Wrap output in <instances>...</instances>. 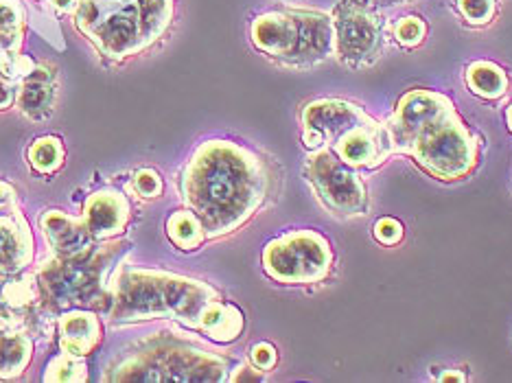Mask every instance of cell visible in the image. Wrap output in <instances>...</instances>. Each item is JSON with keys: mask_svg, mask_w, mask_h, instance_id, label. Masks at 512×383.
<instances>
[{"mask_svg": "<svg viewBox=\"0 0 512 383\" xmlns=\"http://www.w3.org/2000/svg\"><path fill=\"white\" fill-rule=\"evenodd\" d=\"M407 156H412L416 165L432 178L456 182L467 178L477 167L480 147L458 110L451 108L416 136Z\"/></svg>", "mask_w": 512, "mask_h": 383, "instance_id": "cell-5", "label": "cell"}, {"mask_svg": "<svg viewBox=\"0 0 512 383\" xmlns=\"http://www.w3.org/2000/svg\"><path fill=\"white\" fill-rule=\"evenodd\" d=\"M250 357H252V364H254L256 368L265 370V373H267V370L276 368V364H278V351H276V348H274L270 342L254 344L252 351H250Z\"/></svg>", "mask_w": 512, "mask_h": 383, "instance_id": "cell-32", "label": "cell"}, {"mask_svg": "<svg viewBox=\"0 0 512 383\" xmlns=\"http://www.w3.org/2000/svg\"><path fill=\"white\" fill-rule=\"evenodd\" d=\"M252 44L287 66H316L335 53L333 22L322 11H267L252 22Z\"/></svg>", "mask_w": 512, "mask_h": 383, "instance_id": "cell-4", "label": "cell"}, {"mask_svg": "<svg viewBox=\"0 0 512 383\" xmlns=\"http://www.w3.org/2000/svg\"><path fill=\"white\" fill-rule=\"evenodd\" d=\"M81 219L95 239H112L125 230L130 219V204L121 193L99 191L88 197Z\"/></svg>", "mask_w": 512, "mask_h": 383, "instance_id": "cell-15", "label": "cell"}, {"mask_svg": "<svg viewBox=\"0 0 512 383\" xmlns=\"http://www.w3.org/2000/svg\"><path fill=\"white\" fill-rule=\"evenodd\" d=\"M33 66H36V62L20 53L0 55V75L14 81V84H20V81L33 71Z\"/></svg>", "mask_w": 512, "mask_h": 383, "instance_id": "cell-29", "label": "cell"}, {"mask_svg": "<svg viewBox=\"0 0 512 383\" xmlns=\"http://www.w3.org/2000/svg\"><path fill=\"white\" fill-rule=\"evenodd\" d=\"M467 86L473 95L486 101H495L506 95L508 75L502 66L480 60L467 68Z\"/></svg>", "mask_w": 512, "mask_h": 383, "instance_id": "cell-20", "label": "cell"}, {"mask_svg": "<svg viewBox=\"0 0 512 383\" xmlns=\"http://www.w3.org/2000/svg\"><path fill=\"white\" fill-rule=\"evenodd\" d=\"M458 11L473 27H484L497 14V0H458Z\"/></svg>", "mask_w": 512, "mask_h": 383, "instance_id": "cell-27", "label": "cell"}, {"mask_svg": "<svg viewBox=\"0 0 512 383\" xmlns=\"http://www.w3.org/2000/svg\"><path fill=\"white\" fill-rule=\"evenodd\" d=\"M103 259L84 257L62 259L49 263L42 270V285L49 289V294L57 300V305L71 307L86 303L95 296L101 278Z\"/></svg>", "mask_w": 512, "mask_h": 383, "instance_id": "cell-12", "label": "cell"}, {"mask_svg": "<svg viewBox=\"0 0 512 383\" xmlns=\"http://www.w3.org/2000/svg\"><path fill=\"white\" fill-rule=\"evenodd\" d=\"M132 189L136 195L145 197V200H154V197L162 195V189H165V184H162L160 173L154 169H141L134 173L132 178Z\"/></svg>", "mask_w": 512, "mask_h": 383, "instance_id": "cell-30", "label": "cell"}, {"mask_svg": "<svg viewBox=\"0 0 512 383\" xmlns=\"http://www.w3.org/2000/svg\"><path fill=\"white\" fill-rule=\"evenodd\" d=\"M333 250L316 230H294L272 239L263 250V270L283 285H313L329 276Z\"/></svg>", "mask_w": 512, "mask_h": 383, "instance_id": "cell-6", "label": "cell"}, {"mask_svg": "<svg viewBox=\"0 0 512 383\" xmlns=\"http://www.w3.org/2000/svg\"><path fill=\"white\" fill-rule=\"evenodd\" d=\"M31 167L40 173H53L62 167L64 162V145L60 138L44 136L29 147Z\"/></svg>", "mask_w": 512, "mask_h": 383, "instance_id": "cell-24", "label": "cell"}, {"mask_svg": "<svg viewBox=\"0 0 512 383\" xmlns=\"http://www.w3.org/2000/svg\"><path fill=\"white\" fill-rule=\"evenodd\" d=\"M14 204H16L14 187H9L7 182L0 180V211H5V208H11Z\"/></svg>", "mask_w": 512, "mask_h": 383, "instance_id": "cell-35", "label": "cell"}, {"mask_svg": "<svg viewBox=\"0 0 512 383\" xmlns=\"http://www.w3.org/2000/svg\"><path fill=\"white\" fill-rule=\"evenodd\" d=\"M40 228L46 241L62 259L84 257L92 250V241H95L84 219H75L62 211H46L40 217Z\"/></svg>", "mask_w": 512, "mask_h": 383, "instance_id": "cell-14", "label": "cell"}, {"mask_svg": "<svg viewBox=\"0 0 512 383\" xmlns=\"http://www.w3.org/2000/svg\"><path fill=\"white\" fill-rule=\"evenodd\" d=\"M217 298L219 294L211 285L195 278L130 270L116 283L112 318L116 322L178 320L186 327L197 329L202 311Z\"/></svg>", "mask_w": 512, "mask_h": 383, "instance_id": "cell-3", "label": "cell"}, {"mask_svg": "<svg viewBox=\"0 0 512 383\" xmlns=\"http://www.w3.org/2000/svg\"><path fill=\"white\" fill-rule=\"evenodd\" d=\"M55 73L49 66H33V71L20 81L16 97L18 110L29 119H46L55 106Z\"/></svg>", "mask_w": 512, "mask_h": 383, "instance_id": "cell-17", "label": "cell"}, {"mask_svg": "<svg viewBox=\"0 0 512 383\" xmlns=\"http://www.w3.org/2000/svg\"><path fill=\"white\" fill-rule=\"evenodd\" d=\"M33 346L22 335H0V379H14L25 373Z\"/></svg>", "mask_w": 512, "mask_h": 383, "instance_id": "cell-21", "label": "cell"}, {"mask_svg": "<svg viewBox=\"0 0 512 383\" xmlns=\"http://www.w3.org/2000/svg\"><path fill=\"white\" fill-rule=\"evenodd\" d=\"M333 152L355 169H377L394 152V143L388 127L370 119L337 138Z\"/></svg>", "mask_w": 512, "mask_h": 383, "instance_id": "cell-13", "label": "cell"}, {"mask_svg": "<svg viewBox=\"0 0 512 383\" xmlns=\"http://www.w3.org/2000/svg\"><path fill=\"white\" fill-rule=\"evenodd\" d=\"M377 5L381 7H394V5H403V3H410V0H375Z\"/></svg>", "mask_w": 512, "mask_h": 383, "instance_id": "cell-39", "label": "cell"}, {"mask_svg": "<svg viewBox=\"0 0 512 383\" xmlns=\"http://www.w3.org/2000/svg\"><path fill=\"white\" fill-rule=\"evenodd\" d=\"M230 381H263L265 377L261 375V368H252V366H239L235 373L228 377Z\"/></svg>", "mask_w": 512, "mask_h": 383, "instance_id": "cell-34", "label": "cell"}, {"mask_svg": "<svg viewBox=\"0 0 512 383\" xmlns=\"http://www.w3.org/2000/svg\"><path fill=\"white\" fill-rule=\"evenodd\" d=\"M335 55L348 68H368L379 60L383 27L379 16L364 0H340L333 9Z\"/></svg>", "mask_w": 512, "mask_h": 383, "instance_id": "cell-9", "label": "cell"}, {"mask_svg": "<svg viewBox=\"0 0 512 383\" xmlns=\"http://www.w3.org/2000/svg\"><path fill=\"white\" fill-rule=\"evenodd\" d=\"M38 287L31 278H9L0 285V303L9 309H25L36 303Z\"/></svg>", "mask_w": 512, "mask_h": 383, "instance_id": "cell-25", "label": "cell"}, {"mask_svg": "<svg viewBox=\"0 0 512 383\" xmlns=\"http://www.w3.org/2000/svg\"><path fill=\"white\" fill-rule=\"evenodd\" d=\"M243 324H246V320H243L241 309L230 303H221L217 298L213 303H208L206 309L202 311L197 329H200L204 335H208L213 342L228 344L239 338L243 331Z\"/></svg>", "mask_w": 512, "mask_h": 383, "instance_id": "cell-19", "label": "cell"}, {"mask_svg": "<svg viewBox=\"0 0 512 383\" xmlns=\"http://www.w3.org/2000/svg\"><path fill=\"white\" fill-rule=\"evenodd\" d=\"M33 237L18 215H0V283L33 261Z\"/></svg>", "mask_w": 512, "mask_h": 383, "instance_id": "cell-16", "label": "cell"}, {"mask_svg": "<svg viewBox=\"0 0 512 383\" xmlns=\"http://www.w3.org/2000/svg\"><path fill=\"white\" fill-rule=\"evenodd\" d=\"M180 189L206 237L217 239L239 230L263 206L270 171L248 147L215 138L197 147L186 162Z\"/></svg>", "mask_w": 512, "mask_h": 383, "instance_id": "cell-1", "label": "cell"}, {"mask_svg": "<svg viewBox=\"0 0 512 383\" xmlns=\"http://www.w3.org/2000/svg\"><path fill=\"white\" fill-rule=\"evenodd\" d=\"M25 36V11L18 0H0V55L18 53Z\"/></svg>", "mask_w": 512, "mask_h": 383, "instance_id": "cell-23", "label": "cell"}, {"mask_svg": "<svg viewBox=\"0 0 512 383\" xmlns=\"http://www.w3.org/2000/svg\"><path fill=\"white\" fill-rule=\"evenodd\" d=\"M88 379V368L84 357L73 355V353H62L57 355L53 362L46 366L44 381H86Z\"/></svg>", "mask_w": 512, "mask_h": 383, "instance_id": "cell-26", "label": "cell"}, {"mask_svg": "<svg viewBox=\"0 0 512 383\" xmlns=\"http://www.w3.org/2000/svg\"><path fill=\"white\" fill-rule=\"evenodd\" d=\"M51 3H53V7L57 11H62V14H66V11H75L77 9L79 0H51Z\"/></svg>", "mask_w": 512, "mask_h": 383, "instance_id": "cell-36", "label": "cell"}, {"mask_svg": "<svg viewBox=\"0 0 512 383\" xmlns=\"http://www.w3.org/2000/svg\"><path fill=\"white\" fill-rule=\"evenodd\" d=\"M372 235L381 243V246H399L405 237V228L399 222V219L394 217H381L379 222L375 224V230H372Z\"/></svg>", "mask_w": 512, "mask_h": 383, "instance_id": "cell-31", "label": "cell"}, {"mask_svg": "<svg viewBox=\"0 0 512 383\" xmlns=\"http://www.w3.org/2000/svg\"><path fill=\"white\" fill-rule=\"evenodd\" d=\"M427 38V25L425 20H421L418 16H407L401 18L397 25H394V40H397L401 46H418Z\"/></svg>", "mask_w": 512, "mask_h": 383, "instance_id": "cell-28", "label": "cell"}, {"mask_svg": "<svg viewBox=\"0 0 512 383\" xmlns=\"http://www.w3.org/2000/svg\"><path fill=\"white\" fill-rule=\"evenodd\" d=\"M11 324H14V322L9 320L7 313H5V311H0V333H3V331H9V329H11Z\"/></svg>", "mask_w": 512, "mask_h": 383, "instance_id": "cell-38", "label": "cell"}, {"mask_svg": "<svg viewBox=\"0 0 512 383\" xmlns=\"http://www.w3.org/2000/svg\"><path fill=\"white\" fill-rule=\"evenodd\" d=\"M305 176L313 193L335 217H362L368 213V191L355 167L322 147L305 162Z\"/></svg>", "mask_w": 512, "mask_h": 383, "instance_id": "cell-8", "label": "cell"}, {"mask_svg": "<svg viewBox=\"0 0 512 383\" xmlns=\"http://www.w3.org/2000/svg\"><path fill=\"white\" fill-rule=\"evenodd\" d=\"M16 97H18V90L14 86V81H9L7 77L0 75V110L9 108L11 103L16 101Z\"/></svg>", "mask_w": 512, "mask_h": 383, "instance_id": "cell-33", "label": "cell"}, {"mask_svg": "<svg viewBox=\"0 0 512 383\" xmlns=\"http://www.w3.org/2000/svg\"><path fill=\"white\" fill-rule=\"evenodd\" d=\"M506 121H508V130L512 132V103H510V108L506 112Z\"/></svg>", "mask_w": 512, "mask_h": 383, "instance_id": "cell-40", "label": "cell"}, {"mask_svg": "<svg viewBox=\"0 0 512 383\" xmlns=\"http://www.w3.org/2000/svg\"><path fill=\"white\" fill-rule=\"evenodd\" d=\"M167 235L180 250L200 248L206 239V230L191 208L173 213L167 219Z\"/></svg>", "mask_w": 512, "mask_h": 383, "instance_id": "cell-22", "label": "cell"}, {"mask_svg": "<svg viewBox=\"0 0 512 383\" xmlns=\"http://www.w3.org/2000/svg\"><path fill=\"white\" fill-rule=\"evenodd\" d=\"M464 379H467V377H464L460 370H442V375H438V381H456V383H460Z\"/></svg>", "mask_w": 512, "mask_h": 383, "instance_id": "cell-37", "label": "cell"}, {"mask_svg": "<svg viewBox=\"0 0 512 383\" xmlns=\"http://www.w3.org/2000/svg\"><path fill=\"white\" fill-rule=\"evenodd\" d=\"M451 108H456L451 99L434 90H412L403 95L388 123L394 152H410L416 136L421 134L429 123H434L440 114H445Z\"/></svg>", "mask_w": 512, "mask_h": 383, "instance_id": "cell-11", "label": "cell"}, {"mask_svg": "<svg viewBox=\"0 0 512 383\" xmlns=\"http://www.w3.org/2000/svg\"><path fill=\"white\" fill-rule=\"evenodd\" d=\"M121 381H224L228 362L202 348L169 344L156 346L119 368Z\"/></svg>", "mask_w": 512, "mask_h": 383, "instance_id": "cell-7", "label": "cell"}, {"mask_svg": "<svg viewBox=\"0 0 512 383\" xmlns=\"http://www.w3.org/2000/svg\"><path fill=\"white\" fill-rule=\"evenodd\" d=\"M370 119L372 116L364 108L342 99L311 101L302 110V143L313 152L329 145L333 147L337 138Z\"/></svg>", "mask_w": 512, "mask_h": 383, "instance_id": "cell-10", "label": "cell"}, {"mask_svg": "<svg viewBox=\"0 0 512 383\" xmlns=\"http://www.w3.org/2000/svg\"><path fill=\"white\" fill-rule=\"evenodd\" d=\"M173 0H81L75 27L110 60H127L165 36Z\"/></svg>", "mask_w": 512, "mask_h": 383, "instance_id": "cell-2", "label": "cell"}, {"mask_svg": "<svg viewBox=\"0 0 512 383\" xmlns=\"http://www.w3.org/2000/svg\"><path fill=\"white\" fill-rule=\"evenodd\" d=\"M101 340V324L90 311H68L60 318V344L64 353L86 357Z\"/></svg>", "mask_w": 512, "mask_h": 383, "instance_id": "cell-18", "label": "cell"}]
</instances>
